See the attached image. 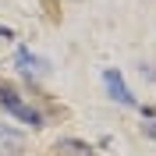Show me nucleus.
Here are the masks:
<instances>
[{
  "label": "nucleus",
  "instance_id": "obj_4",
  "mask_svg": "<svg viewBox=\"0 0 156 156\" xmlns=\"http://www.w3.org/2000/svg\"><path fill=\"white\" fill-rule=\"evenodd\" d=\"M0 146H11L14 153H21V146H25V135H21V131H11V128H0Z\"/></svg>",
  "mask_w": 156,
  "mask_h": 156
},
{
  "label": "nucleus",
  "instance_id": "obj_1",
  "mask_svg": "<svg viewBox=\"0 0 156 156\" xmlns=\"http://www.w3.org/2000/svg\"><path fill=\"white\" fill-rule=\"evenodd\" d=\"M0 107L7 110V114H14L18 121H25V124H32V128H43V117H39V110L25 107L14 85H4V82H0Z\"/></svg>",
  "mask_w": 156,
  "mask_h": 156
},
{
  "label": "nucleus",
  "instance_id": "obj_3",
  "mask_svg": "<svg viewBox=\"0 0 156 156\" xmlns=\"http://www.w3.org/2000/svg\"><path fill=\"white\" fill-rule=\"evenodd\" d=\"M57 153L60 156H96V149L89 146V142H78V138H60Z\"/></svg>",
  "mask_w": 156,
  "mask_h": 156
},
{
  "label": "nucleus",
  "instance_id": "obj_6",
  "mask_svg": "<svg viewBox=\"0 0 156 156\" xmlns=\"http://www.w3.org/2000/svg\"><path fill=\"white\" fill-rule=\"evenodd\" d=\"M18 64H21V68H25V71H32V68H36V64H39V60L32 57L29 50H18Z\"/></svg>",
  "mask_w": 156,
  "mask_h": 156
},
{
  "label": "nucleus",
  "instance_id": "obj_7",
  "mask_svg": "<svg viewBox=\"0 0 156 156\" xmlns=\"http://www.w3.org/2000/svg\"><path fill=\"white\" fill-rule=\"evenodd\" d=\"M0 39H14V32H11L7 25H0Z\"/></svg>",
  "mask_w": 156,
  "mask_h": 156
},
{
  "label": "nucleus",
  "instance_id": "obj_2",
  "mask_svg": "<svg viewBox=\"0 0 156 156\" xmlns=\"http://www.w3.org/2000/svg\"><path fill=\"white\" fill-rule=\"evenodd\" d=\"M103 82H107V89H110V96H114L117 103H124V107H135V96L128 92V85H124V78L117 75L114 68H107V71H103Z\"/></svg>",
  "mask_w": 156,
  "mask_h": 156
},
{
  "label": "nucleus",
  "instance_id": "obj_5",
  "mask_svg": "<svg viewBox=\"0 0 156 156\" xmlns=\"http://www.w3.org/2000/svg\"><path fill=\"white\" fill-rule=\"evenodd\" d=\"M142 131H146L149 138H156V114L153 110H142Z\"/></svg>",
  "mask_w": 156,
  "mask_h": 156
}]
</instances>
